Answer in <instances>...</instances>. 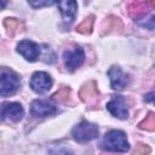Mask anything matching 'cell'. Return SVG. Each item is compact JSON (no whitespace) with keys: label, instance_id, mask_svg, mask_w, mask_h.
Here are the masks:
<instances>
[{"label":"cell","instance_id":"obj_1","mask_svg":"<svg viewBox=\"0 0 155 155\" xmlns=\"http://www.w3.org/2000/svg\"><path fill=\"white\" fill-rule=\"evenodd\" d=\"M102 149L109 150V151H120L125 153L130 149V144L127 142L125 132L120 130H111L105 133L102 143Z\"/></svg>","mask_w":155,"mask_h":155},{"label":"cell","instance_id":"obj_2","mask_svg":"<svg viewBox=\"0 0 155 155\" xmlns=\"http://www.w3.org/2000/svg\"><path fill=\"white\" fill-rule=\"evenodd\" d=\"M21 87L19 76L8 68H0V97L11 96Z\"/></svg>","mask_w":155,"mask_h":155},{"label":"cell","instance_id":"obj_3","mask_svg":"<svg viewBox=\"0 0 155 155\" xmlns=\"http://www.w3.org/2000/svg\"><path fill=\"white\" fill-rule=\"evenodd\" d=\"M71 136L74 140L79 143L91 142L98 137V127L97 125L91 124L88 121H81L73 128Z\"/></svg>","mask_w":155,"mask_h":155},{"label":"cell","instance_id":"obj_4","mask_svg":"<svg viewBox=\"0 0 155 155\" xmlns=\"http://www.w3.org/2000/svg\"><path fill=\"white\" fill-rule=\"evenodd\" d=\"M24 116V109L19 103L6 102L0 105V120H11L13 122H19Z\"/></svg>","mask_w":155,"mask_h":155},{"label":"cell","instance_id":"obj_5","mask_svg":"<svg viewBox=\"0 0 155 155\" xmlns=\"http://www.w3.org/2000/svg\"><path fill=\"white\" fill-rule=\"evenodd\" d=\"M154 7V1H132L127 6V12L134 22H139L147 16L148 12H153Z\"/></svg>","mask_w":155,"mask_h":155},{"label":"cell","instance_id":"obj_6","mask_svg":"<svg viewBox=\"0 0 155 155\" xmlns=\"http://www.w3.org/2000/svg\"><path fill=\"white\" fill-rule=\"evenodd\" d=\"M63 59L65 63V67L69 71H74L76 68H79L84 61H85V52L82 47L75 45L73 50H67L63 53Z\"/></svg>","mask_w":155,"mask_h":155},{"label":"cell","instance_id":"obj_7","mask_svg":"<svg viewBox=\"0 0 155 155\" xmlns=\"http://www.w3.org/2000/svg\"><path fill=\"white\" fill-rule=\"evenodd\" d=\"M52 79L45 71H35L30 79V87L36 93H45L52 87Z\"/></svg>","mask_w":155,"mask_h":155},{"label":"cell","instance_id":"obj_8","mask_svg":"<svg viewBox=\"0 0 155 155\" xmlns=\"http://www.w3.org/2000/svg\"><path fill=\"white\" fill-rule=\"evenodd\" d=\"M17 52L29 62H35L40 57V46L29 40H22L17 45Z\"/></svg>","mask_w":155,"mask_h":155},{"label":"cell","instance_id":"obj_9","mask_svg":"<svg viewBox=\"0 0 155 155\" xmlns=\"http://www.w3.org/2000/svg\"><path fill=\"white\" fill-rule=\"evenodd\" d=\"M107 109L109 110V113L113 116H115L117 119H127V116H128L126 101L121 96H114L107 103Z\"/></svg>","mask_w":155,"mask_h":155},{"label":"cell","instance_id":"obj_10","mask_svg":"<svg viewBox=\"0 0 155 155\" xmlns=\"http://www.w3.org/2000/svg\"><path fill=\"white\" fill-rule=\"evenodd\" d=\"M108 76L110 79V85L113 90L122 91L130 84L128 75L125 74L119 67H111L108 71Z\"/></svg>","mask_w":155,"mask_h":155},{"label":"cell","instance_id":"obj_11","mask_svg":"<svg viewBox=\"0 0 155 155\" xmlns=\"http://www.w3.org/2000/svg\"><path fill=\"white\" fill-rule=\"evenodd\" d=\"M57 111L56 105L51 102V101H46V99H35L31 102L30 105V113L34 116H48L52 115Z\"/></svg>","mask_w":155,"mask_h":155},{"label":"cell","instance_id":"obj_12","mask_svg":"<svg viewBox=\"0 0 155 155\" xmlns=\"http://www.w3.org/2000/svg\"><path fill=\"white\" fill-rule=\"evenodd\" d=\"M99 96L98 88H97V84L96 81H88L86 84H84L79 91V97L82 102L85 103H91L94 102Z\"/></svg>","mask_w":155,"mask_h":155},{"label":"cell","instance_id":"obj_13","mask_svg":"<svg viewBox=\"0 0 155 155\" xmlns=\"http://www.w3.org/2000/svg\"><path fill=\"white\" fill-rule=\"evenodd\" d=\"M57 6L63 16V21L67 24H70L76 16L78 11V2L76 1H59L57 2Z\"/></svg>","mask_w":155,"mask_h":155},{"label":"cell","instance_id":"obj_14","mask_svg":"<svg viewBox=\"0 0 155 155\" xmlns=\"http://www.w3.org/2000/svg\"><path fill=\"white\" fill-rule=\"evenodd\" d=\"M122 28H124V23H122V21L119 17H116V16H109V17L105 18V21L103 23L102 35L110 34L113 31H121Z\"/></svg>","mask_w":155,"mask_h":155},{"label":"cell","instance_id":"obj_15","mask_svg":"<svg viewBox=\"0 0 155 155\" xmlns=\"http://www.w3.org/2000/svg\"><path fill=\"white\" fill-rule=\"evenodd\" d=\"M4 27L6 29V33L10 35V36H15L16 34L23 31L24 29V23L23 21H19L17 18H13V17H6L4 19Z\"/></svg>","mask_w":155,"mask_h":155},{"label":"cell","instance_id":"obj_16","mask_svg":"<svg viewBox=\"0 0 155 155\" xmlns=\"http://www.w3.org/2000/svg\"><path fill=\"white\" fill-rule=\"evenodd\" d=\"M93 23H94V16L90 15V16H87V17L76 27V31L80 33V34L87 35V34H90V33L92 31Z\"/></svg>","mask_w":155,"mask_h":155},{"label":"cell","instance_id":"obj_17","mask_svg":"<svg viewBox=\"0 0 155 155\" xmlns=\"http://www.w3.org/2000/svg\"><path fill=\"white\" fill-rule=\"evenodd\" d=\"M138 127L145 131H154L155 130V114L153 111H149L148 115L138 124Z\"/></svg>","mask_w":155,"mask_h":155},{"label":"cell","instance_id":"obj_18","mask_svg":"<svg viewBox=\"0 0 155 155\" xmlns=\"http://www.w3.org/2000/svg\"><path fill=\"white\" fill-rule=\"evenodd\" d=\"M70 97V88L67 87V86H63L61 87L57 92H54L52 94V98L54 101H58V102H67Z\"/></svg>","mask_w":155,"mask_h":155},{"label":"cell","instance_id":"obj_19","mask_svg":"<svg viewBox=\"0 0 155 155\" xmlns=\"http://www.w3.org/2000/svg\"><path fill=\"white\" fill-rule=\"evenodd\" d=\"M151 151L150 147L148 144H143V143H138L132 153V155H149Z\"/></svg>","mask_w":155,"mask_h":155},{"label":"cell","instance_id":"obj_20","mask_svg":"<svg viewBox=\"0 0 155 155\" xmlns=\"http://www.w3.org/2000/svg\"><path fill=\"white\" fill-rule=\"evenodd\" d=\"M48 155H74V154L65 148H53L48 151Z\"/></svg>","mask_w":155,"mask_h":155},{"label":"cell","instance_id":"obj_21","mask_svg":"<svg viewBox=\"0 0 155 155\" xmlns=\"http://www.w3.org/2000/svg\"><path fill=\"white\" fill-rule=\"evenodd\" d=\"M53 4H57L54 1H29V5L38 8V7H42V6H50V5H53Z\"/></svg>","mask_w":155,"mask_h":155},{"label":"cell","instance_id":"obj_22","mask_svg":"<svg viewBox=\"0 0 155 155\" xmlns=\"http://www.w3.org/2000/svg\"><path fill=\"white\" fill-rule=\"evenodd\" d=\"M7 5V1H0V10H2Z\"/></svg>","mask_w":155,"mask_h":155},{"label":"cell","instance_id":"obj_23","mask_svg":"<svg viewBox=\"0 0 155 155\" xmlns=\"http://www.w3.org/2000/svg\"><path fill=\"white\" fill-rule=\"evenodd\" d=\"M151 96H153V93H149V94H148V96H147V99H148V101H149V102H150V101H151Z\"/></svg>","mask_w":155,"mask_h":155},{"label":"cell","instance_id":"obj_24","mask_svg":"<svg viewBox=\"0 0 155 155\" xmlns=\"http://www.w3.org/2000/svg\"><path fill=\"white\" fill-rule=\"evenodd\" d=\"M101 155H110V154H101Z\"/></svg>","mask_w":155,"mask_h":155}]
</instances>
